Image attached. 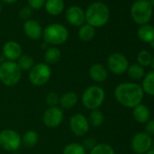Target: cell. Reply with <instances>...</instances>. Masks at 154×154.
<instances>
[{"instance_id": "cell-12", "label": "cell", "mask_w": 154, "mask_h": 154, "mask_svg": "<svg viewBox=\"0 0 154 154\" xmlns=\"http://www.w3.org/2000/svg\"><path fill=\"white\" fill-rule=\"evenodd\" d=\"M63 120V112L61 108L54 106L47 109L43 116V122L49 128L58 127Z\"/></svg>"}, {"instance_id": "cell-28", "label": "cell", "mask_w": 154, "mask_h": 154, "mask_svg": "<svg viewBox=\"0 0 154 154\" xmlns=\"http://www.w3.org/2000/svg\"><path fill=\"white\" fill-rule=\"evenodd\" d=\"M17 63L21 71H30L32 69V67L35 65L33 57H31L30 55H27V54L21 55V57L17 60Z\"/></svg>"}, {"instance_id": "cell-37", "label": "cell", "mask_w": 154, "mask_h": 154, "mask_svg": "<svg viewBox=\"0 0 154 154\" xmlns=\"http://www.w3.org/2000/svg\"><path fill=\"white\" fill-rule=\"evenodd\" d=\"M145 154H154V149H149V150L147 151Z\"/></svg>"}, {"instance_id": "cell-39", "label": "cell", "mask_w": 154, "mask_h": 154, "mask_svg": "<svg viewBox=\"0 0 154 154\" xmlns=\"http://www.w3.org/2000/svg\"><path fill=\"white\" fill-rule=\"evenodd\" d=\"M151 67L154 69V57H152V60H151V63H150Z\"/></svg>"}, {"instance_id": "cell-24", "label": "cell", "mask_w": 154, "mask_h": 154, "mask_svg": "<svg viewBox=\"0 0 154 154\" xmlns=\"http://www.w3.org/2000/svg\"><path fill=\"white\" fill-rule=\"evenodd\" d=\"M22 142L24 143V145L27 148H33L36 145V143L38 142V134L36 131L30 130L27 131L23 138H22Z\"/></svg>"}, {"instance_id": "cell-11", "label": "cell", "mask_w": 154, "mask_h": 154, "mask_svg": "<svg viewBox=\"0 0 154 154\" xmlns=\"http://www.w3.org/2000/svg\"><path fill=\"white\" fill-rule=\"evenodd\" d=\"M131 149L137 154H145L152 145L151 136L146 132H139L131 140Z\"/></svg>"}, {"instance_id": "cell-23", "label": "cell", "mask_w": 154, "mask_h": 154, "mask_svg": "<svg viewBox=\"0 0 154 154\" xmlns=\"http://www.w3.org/2000/svg\"><path fill=\"white\" fill-rule=\"evenodd\" d=\"M141 88L147 94L154 96V71L149 72L144 76Z\"/></svg>"}, {"instance_id": "cell-35", "label": "cell", "mask_w": 154, "mask_h": 154, "mask_svg": "<svg viewBox=\"0 0 154 154\" xmlns=\"http://www.w3.org/2000/svg\"><path fill=\"white\" fill-rule=\"evenodd\" d=\"M95 145H96V141H95V140H94V138H89L88 140H86L85 141V145H84V147L85 148V149H92Z\"/></svg>"}, {"instance_id": "cell-27", "label": "cell", "mask_w": 154, "mask_h": 154, "mask_svg": "<svg viewBox=\"0 0 154 154\" xmlns=\"http://www.w3.org/2000/svg\"><path fill=\"white\" fill-rule=\"evenodd\" d=\"M103 121H104V116L100 110L96 109L91 111L89 114V121H88L90 124H92L94 127H99L103 123Z\"/></svg>"}, {"instance_id": "cell-17", "label": "cell", "mask_w": 154, "mask_h": 154, "mask_svg": "<svg viewBox=\"0 0 154 154\" xmlns=\"http://www.w3.org/2000/svg\"><path fill=\"white\" fill-rule=\"evenodd\" d=\"M132 115L134 120L139 122V123H146L150 117V112L149 108L144 105L140 103L139 105H137L136 107L133 108L132 111Z\"/></svg>"}, {"instance_id": "cell-6", "label": "cell", "mask_w": 154, "mask_h": 154, "mask_svg": "<svg viewBox=\"0 0 154 154\" xmlns=\"http://www.w3.org/2000/svg\"><path fill=\"white\" fill-rule=\"evenodd\" d=\"M104 90L98 85H92L88 87L82 95V103L84 106L89 110L98 109L104 102Z\"/></svg>"}, {"instance_id": "cell-8", "label": "cell", "mask_w": 154, "mask_h": 154, "mask_svg": "<svg viewBox=\"0 0 154 154\" xmlns=\"http://www.w3.org/2000/svg\"><path fill=\"white\" fill-rule=\"evenodd\" d=\"M22 144V138L14 130L7 129L0 132V146L8 151L17 150Z\"/></svg>"}, {"instance_id": "cell-1", "label": "cell", "mask_w": 154, "mask_h": 154, "mask_svg": "<svg viewBox=\"0 0 154 154\" xmlns=\"http://www.w3.org/2000/svg\"><path fill=\"white\" fill-rule=\"evenodd\" d=\"M114 96L120 104L127 108H134L142 102L144 92L137 84L122 83L115 88Z\"/></svg>"}, {"instance_id": "cell-16", "label": "cell", "mask_w": 154, "mask_h": 154, "mask_svg": "<svg viewBox=\"0 0 154 154\" xmlns=\"http://www.w3.org/2000/svg\"><path fill=\"white\" fill-rule=\"evenodd\" d=\"M89 75L91 79L96 83H103L108 77L106 68L101 63H94L89 68Z\"/></svg>"}, {"instance_id": "cell-5", "label": "cell", "mask_w": 154, "mask_h": 154, "mask_svg": "<svg viewBox=\"0 0 154 154\" xmlns=\"http://www.w3.org/2000/svg\"><path fill=\"white\" fill-rule=\"evenodd\" d=\"M153 8L149 0H137L131 8V16L132 20L140 26L148 24L152 17Z\"/></svg>"}, {"instance_id": "cell-13", "label": "cell", "mask_w": 154, "mask_h": 154, "mask_svg": "<svg viewBox=\"0 0 154 154\" xmlns=\"http://www.w3.org/2000/svg\"><path fill=\"white\" fill-rule=\"evenodd\" d=\"M65 18L67 22L73 26H81L85 25V11L77 6L69 8L65 13Z\"/></svg>"}, {"instance_id": "cell-18", "label": "cell", "mask_w": 154, "mask_h": 154, "mask_svg": "<svg viewBox=\"0 0 154 154\" xmlns=\"http://www.w3.org/2000/svg\"><path fill=\"white\" fill-rule=\"evenodd\" d=\"M78 103V95L73 92H68L62 94L59 98V104L64 110H70Z\"/></svg>"}, {"instance_id": "cell-26", "label": "cell", "mask_w": 154, "mask_h": 154, "mask_svg": "<svg viewBox=\"0 0 154 154\" xmlns=\"http://www.w3.org/2000/svg\"><path fill=\"white\" fill-rule=\"evenodd\" d=\"M127 71L129 76L133 80H140L144 76V69L142 66H140L138 63H133L131 65H129Z\"/></svg>"}, {"instance_id": "cell-7", "label": "cell", "mask_w": 154, "mask_h": 154, "mask_svg": "<svg viewBox=\"0 0 154 154\" xmlns=\"http://www.w3.org/2000/svg\"><path fill=\"white\" fill-rule=\"evenodd\" d=\"M51 75V67L45 63H39L35 64L30 70L29 81L35 86H42L50 80Z\"/></svg>"}, {"instance_id": "cell-40", "label": "cell", "mask_w": 154, "mask_h": 154, "mask_svg": "<svg viewBox=\"0 0 154 154\" xmlns=\"http://www.w3.org/2000/svg\"><path fill=\"white\" fill-rule=\"evenodd\" d=\"M149 45H150V46H151L152 48H154V41H152L151 43H149Z\"/></svg>"}, {"instance_id": "cell-21", "label": "cell", "mask_w": 154, "mask_h": 154, "mask_svg": "<svg viewBox=\"0 0 154 154\" xmlns=\"http://www.w3.org/2000/svg\"><path fill=\"white\" fill-rule=\"evenodd\" d=\"M95 36V28L88 24L83 25L78 30V37L84 42H90Z\"/></svg>"}, {"instance_id": "cell-15", "label": "cell", "mask_w": 154, "mask_h": 154, "mask_svg": "<svg viewBox=\"0 0 154 154\" xmlns=\"http://www.w3.org/2000/svg\"><path fill=\"white\" fill-rule=\"evenodd\" d=\"M23 29L26 35L32 40H38L43 36V28L35 20H26L24 24Z\"/></svg>"}, {"instance_id": "cell-36", "label": "cell", "mask_w": 154, "mask_h": 154, "mask_svg": "<svg viewBox=\"0 0 154 154\" xmlns=\"http://www.w3.org/2000/svg\"><path fill=\"white\" fill-rule=\"evenodd\" d=\"M18 0H0V2L1 3H5V4H14L16 2H17Z\"/></svg>"}, {"instance_id": "cell-33", "label": "cell", "mask_w": 154, "mask_h": 154, "mask_svg": "<svg viewBox=\"0 0 154 154\" xmlns=\"http://www.w3.org/2000/svg\"><path fill=\"white\" fill-rule=\"evenodd\" d=\"M46 0H27L28 6L31 9H40L42 8Z\"/></svg>"}, {"instance_id": "cell-32", "label": "cell", "mask_w": 154, "mask_h": 154, "mask_svg": "<svg viewBox=\"0 0 154 154\" xmlns=\"http://www.w3.org/2000/svg\"><path fill=\"white\" fill-rule=\"evenodd\" d=\"M33 15V9H31L29 7H25L22 8L19 12H18V16L21 19L23 20H29L31 19V17Z\"/></svg>"}, {"instance_id": "cell-38", "label": "cell", "mask_w": 154, "mask_h": 154, "mask_svg": "<svg viewBox=\"0 0 154 154\" xmlns=\"http://www.w3.org/2000/svg\"><path fill=\"white\" fill-rule=\"evenodd\" d=\"M149 2L150 3L151 7H152V8H154V0H149Z\"/></svg>"}, {"instance_id": "cell-19", "label": "cell", "mask_w": 154, "mask_h": 154, "mask_svg": "<svg viewBox=\"0 0 154 154\" xmlns=\"http://www.w3.org/2000/svg\"><path fill=\"white\" fill-rule=\"evenodd\" d=\"M44 7L50 16H58L63 11L64 3L63 0H46Z\"/></svg>"}, {"instance_id": "cell-29", "label": "cell", "mask_w": 154, "mask_h": 154, "mask_svg": "<svg viewBox=\"0 0 154 154\" xmlns=\"http://www.w3.org/2000/svg\"><path fill=\"white\" fill-rule=\"evenodd\" d=\"M90 154H115L112 147L107 143L96 144L92 149Z\"/></svg>"}, {"instance_id": "cell-25", "label": "cell", "mask_w": 154, "mask_h": 154, "mask_svg": "<svg viewBox=\"0 0 154 154\" xmlns=\"http://www.w3.org/2000/svg\"><path fill=\"white\" fill-rule=\"evenodd\" d=\"M63 154H86V149L80 143L72 142L63 148Z\"/></svg>"}, {"instance_id": "cell-20", "label": "cell", "mask_w": 154, "mask_h": 154, "mask_svg": "<svg viewBox=\"0 0 154 154\" xmlns=\"http://www.w3.org/2000/svg\"><path fill=\"white\" fill-rule=\"evenodd\" d=\"M138 37L140 41L144 43H151L154 41V27L150 25L140 26L138 29Z\"/></svg>"}, {"instance_id": "cell-14", "label": "cell", "mask_w": 154, "mask_h": 154, "mask_svg": "<svg viewBox=\"0 0 154 154\" xmlns=\"http://www.w3.org/2000/svg\"><path fill=\"white\" fill-rule=\"evenodd\" d=\"M3 54L8 61L16 62L22 55V47L16 41H8L3 46Z\"/></svg>"}, {"instance_id": "cell-34", "label": "cell", "mask_w": 154, "mask_h": 154, "mask_svg": "<svg viewBox=\"0 0 154 154\" xmlns=\"http://www.w3.org/2000/svg\"><path fill=\"white\" fill-rule=\"evenodd\" d=\"M145 131H146V133L149 134V136L154 135V120H149V121L146 122Z\"/></svg>"}, {"instance_id": "cell-41", "label": "cell", "mask_w": 154, "mask_h": 154, "mask_svg": "<svg viewBox=\"0 0 154 154\" xmlns=\"http://www.w3.org/2000/svg\"><path fill=\"white\" fill-rule=\"evenodd\" d=\"M2 8H2V3H1V2H0V12H1V11H2Z\"/></svg>"}, {"instance_id": "cell-30", "label": "cell", "mask_w": 154, "mask_h": 154, "mask_svg": "<svg viewBox=\"0 0 154 154\" xmlns=\"http://www.w3.org/2000/svg\"><path fill=\"white\" fill-rule=\"evenodd\" d=\"M151 54L149 51L147 50H141L137 56V61H138V64H140V66H148L151 63Z\"/></svg>"}, {"instance_id": "cell-22", "label": "cell", "mask_w": 154, "mask_h": 154, "mask_svg": "<svg viewBox=\"0 0 154 154\" xmlns=\"http://www.w3.org/2000/svg\"><path fill=\"white\" fill-rule=\"evenodd\" d=\"M61 51L54 46L49 47L45 53V61L46 64H54L58 63L61 59Z\"/></svg>"}, {"instance_id": "cell-3", "label": "cell", "mask_w": 154, "mask_h": 154, "mask_svg": "<svg viewBox=\"0 0 154 154\" xmlns=\"http://www.w3.org/2000/svg\"><path fill=\"white\" fill-rule=\"evenodd\" d=\"M22 71L16 62L5 61L0 65V82L7 86H14L21 79Z\"/></svg>"}, {"instance_id": "cell-10", "label": "cell", "mask_w": 154, "mask_h": 154, "mask_svg": "<svg viewBox=\"0 0 154 154\" xmlns=\"http://www.w3.org/2000/svg\"><path fill=\"white\" fill-rule=\"evenodd\" d=\"M69 125L72 132L79 137L85 136L90 129L88 119L82 113H75L72 115L70 118Z\"/></svg>"}, {"instance_id": "cell-31", "label": "cell", "mask_w": 154, "mask_h": 154, "mask_svg": "<svg viewBox=\"0 0 154 154\" xmlns=\"http://www.w3.org/2000/svg\"><path fill=\"white\" fill-rule=\"evenodd\" d=\"M59 95L56 94V93H49L46 97H45V101H46V103L50 106V107H54L56 106L58 103H59Z\"/></svg>"}, {"instance_id": "cell-9", "label": "cell", "mask_w": 154, "mask_h": 154, "mask_svg": "<svg viewBox=\"0 0 154 154\" xmlns=\"http://www.w3.org/2000/svg\"><path fill=\"white\" fill-rule=\"evenodd\" d=\"M107 65L112 73L120 75L127 71L129 67V62L126 56L122 54L112 53L107 59Z\"/></svg>"}, {"instance_id": "cell-4", "label": "cell", "mask_w": 154, "mask_h": 154, "mask_svg": "<svg viewBox=\"0 0 154 154\" xmlns=\"http://www.w3.org/2000/svg\"><path fill=\"white\" fill-rule=\"evenodd\" d=\"M68 30L61 24H50L43 31V38L46 44L59 45L64 44L68 39Z\"/></svg>"}, {"instance_id": "cell-2", "label": "cell", "mask_w": 154, "mask_h": 154, "mask_svg": "<svg viewBox=\"0 0 154 154\" xmlns=\"http://www.w3.org/2000/svg\"><path fill=\"white\" fill-rule=\"evenodd\" d=\"M85 14V22L93 27H102L110 19V10L103 2H95L90 5Z\"/></svg>"}]
</instances>
